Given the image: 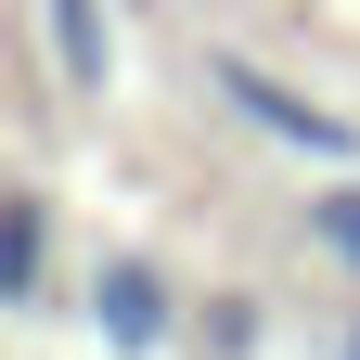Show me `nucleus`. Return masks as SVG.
<instances>
[{
  "mask_svg": "<svg viewBox=\"0 0 360 360\" xmlns=\"http://www.w3.org/2000/svg\"><path fill=\"white\" fill-rule=\"evenodd\" d=\"M206 90L232 103L257 142H283L296 167H360V129L335 116V103H309V90H283L270 65H245V52H206Z\"/></svg>",
  "mask_w": 360,
  "mask_h": 360,
  "instance_id": "obj_1",
  "label": "nucleus"
},
{
  "mask_svg": "<svg viewBox=\"0 0 360 360\" xmlns=\"http://www.w3.org/2000/svg\"><path fill=\"white\" fill-rule=\"evenodd\" d=\"M90 335H103L116 360H155V347L180 335L167 270H155V257H103V270H90Z\"/></svg>",
  "mask_w": 360,
  "mask_h": 360,
  "instance_id": "obj_2",
  "label": "nucleus"
},
{
  "mask_svg": "<svg viewBox=\"0 0 360 360\" xmlns=\"http://www.w3.org/2000/svg\"><path fill=\"white\" fill-rule=\"evenodd\" d=\"M39 26H52V77L103 103V90H116V13H103V0H39Z\"/></svg>",
  "mask_w": 360,
  "mask_h": 360,
  "instance_id": "obj_3",
  "label": "nucleus"
},
{
  "mask_svg": "<svg viewBox=\"0 0 360 360\" xmlns=\"http://www.w3.org/2000/svg\"><path fill=\"white\" fill-rule=\"evenodd\" d=\"M296 232H309V257H335L347 283H360V180H309V206H296Z\"/></svg>",
  "mask_w": 360,
  "mask_h": 360,
  "instance_id": "obj_4",
  "label": "nucleus"
},
{
  "mask_svg": "<svg viewBox=\"0 0 360 360\" xmlns=\"http://www.w3.org/2000/svg\"><path fill=\"white\" fill-rule=\"evenodd\" d=\"M0 296H13V309L52 296V206H39V193H13V257H0Z\"/></svg>",
  "mask_w": 360,
  "mask_h": 360,
  "instance_id": "obj_5",
  "label": "nucleus"
},
{
  "mask_svg": "<svg viewBox=\"0 0 360 360\" xmlns=\"http://www.w3.org/2000/svg\"><path fill=\"white\" fill-rule=\"evenodd\" d=\"M206 347H219V360H245V347H257V309H245V296H219V309H206Z\"/></svg>",
  "mask_w": 360,
  "mask_h": 360,
  "instance_id": "obj_6",
  "label": "nucleus"
},
{
  "mask_svg": "<svg viewBox=\"0 0 360 360\" xmlns=\"http://www.w3.org/2000/svg\"><path fill=\"white\" fill-rule=\"evenodd\" d=\"M347 360H360V322H347Z\"/></svg>",
  "mask_w": 360,
  "mask_h": 360,
  "instance_id": "obj_7",
  "label": "nucleus"
}]
</instances>
